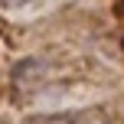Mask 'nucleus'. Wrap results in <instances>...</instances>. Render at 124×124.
<instances>
[{"instance_id": "obj_1", "label": "nucleus", "mask_w": 124, "mask_h": 124, "mask_svg": "<svg viewBox=\"0 0 124 124\" xmlns=\"http://www.w3.org/2000/svg\"><path fill=\"white\" fill-rule=\"evenodd\" d=\"M20 3H30V0H0V7H20Z\"/></svg>"}]
</instances>
